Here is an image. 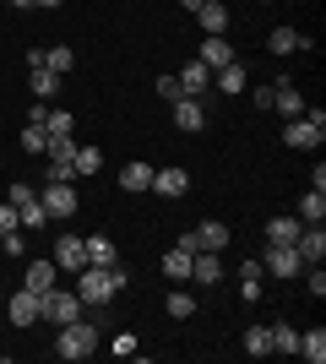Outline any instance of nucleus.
<instances>
[{
	"mask_svg": "<svg viewBox=\"0 0 326 364\" xmlns=\"http://www.w3.org/2000/svg\"><path fill=\"white\" fill-rule=\"evenodd\" d=\"M212 87H217V92H229V98H234V92H245V60L217 65V71H212Z\"/></svg>",
	"mask_w": 326,
	"mask_h": 364,
	"instance_id": "ddd939ff",
	"label": "nucleus"
},
{
	"mask_svg": "<svg viewBox=\"0 0 326 364\" xmlns=\"http://www.w3.org/2000/svg\"><path fill=\"white\" fill-rule=\"evenodd\" d=\"M22 289H33V294L55 289V256H49V261H33V267H28V283H22Z\"/></svg>",
	"mask_w": 326,
	"mask_h": 364,
	"instance_id": "a878e982",
	"label": "nucleus"
},
{
	"mask_svg": "<svg viewBox=\"0 0 326 364\" xmlns=\"http://www.w3.org/2000/svg\"><path fill=\"white\" fill-rule=\"evenodd\" d=\"M98 164H104V152H98V147H77V158H71L77 174H98Z\"/></svg>",
	"mask_w": 326,
	"mask_h": 364,
	"instance_id": "473e14b6",
	"label": "nucleus"
},
{
	"mask_svg": "<svg viewBox=\"0 0 326 364\" xmlns=\"http://www.w3.org/2000/svg\"><path fill=\"white\" fill-rule=\"evenodd\" d=\"M28 87H33V98H55V87H60V76H55V71H44V65H33Z\"/></svg>",
	"mask_w": 326,
	"mask_h": 364,
	"instance_id": "2f4dec72",
	"label": "nucleus"
},
{
	"mask_svg": "<svg viewBox=\"0 0 326 364\" xmlns=\"http://www.w3.org/2000/svg\"><path fill=\"white\" fill-rule=\"evenodd\" d=\"M147 191H158L163 201H180L190 191V174L185 168H153V185H147Z\"/></svg>",
	"mask_w": 326,
	"mask_h": 364,
	"instance_id": "0eeeda50",
	"label": "nucleus"
},
{
	"mask_svg": "<svg viewBox=\"0 0 326 364\" xmlns=\"http://www.w3.org/2000/svg\"><path fill=\"white\" fill-rule=\"evenodd\" d=\"M158 92H163V98H169V104H174V98H185V87H180V76H158Z\"/></svg>",
	"mask_w": 326,
	"mask_h": 364,
	"instance_id": "58836bf2",
	"label": "nucleus"
},
{
	"mask_svg": "<svg viewBox=\"0 0 326 364\" xmlns=\"http://www.w3.org/2000/svg\"><path fill=\"white\" fill-rule=\"evenodd\" d=\"M239 343H245V353H256V359H261V353H272V332H266L261 321H256V326H245V337H239Z\"/></svg>",
	"mask_w": 326,
	"mask_h": 364,
	"instance_id": "c756f323",
	"label": "nucleus"
},
{
	"mask_svg": "<svg viewBox=\"0 0 326 364\" xmlns=\"http://www.w3.org/2000/svg\"><path fill=\"white\" fill-rule=\"evenodd\" d=\"M266 332H272V353H299V326L278 321V326H266Z\"/></svg>",
	"mask_w": 326,
	"mask_h": 364,
	"instance_id": "c85d7f7f",
	"label": "nucleus"
},
{
	"mask_svg": "<svg viewBox=\"0 0 326 364\" xmlns=\"http://www.w3.org/2000/svg\"><path fill=\"white\" fill-rule=\"evenodd\" d=\"M44 131H60V136H71V131H77V114H71V109H55V114L44 120Z\"/></svg>",
	"mask_w": 326,
	"mask_h": 364,
	"instance_id": "f704fd0d",
	"label": "nucleus"
},
{
	"mask_svg": "<svg viewBox=\"0 0 326 364\" xmlns=\"http://www.w3.org/2000/svg\"><path fill=\"white\" fill-rule=\"evenodd\" d=\"M38 201H44L49 218H77V207H82V201H77V185H71V180H49L44 191H38Z\"/></svg>",
	"mask_w": 326,
	"mask_h": 364,
	"instance_id": "39448f33",
	"label": "nucleus"
},
{
	"mask_svg": "<svg viewBox=\"0 0 326 364\" xmlns=\"http://www.w3.org/2000/svg\"><path fill=\"white\" fill-rule=\"evenodd\" d=\"M163 277H169V283H190V250L174 245L169 256H163Z\"/></svg>",
	"mask_w": 326,
	"mask_h": 364,
	"instance_id": "393cba45",
	"label": "nucleus"
},
{
	"mask_svg": "<svg viewBox=\"0 0 326 364\" xmlns=\"http://www.w3.org/2000/svg\"><path fill=\"white\" fill-rule=\"evenodd\" d=\"M0 250H6V256H28V228H11V234H0Z\"/></svg>",
	"mask_w": 326,
	"mask_h": 364,
	"instance_id": "72a5a7b5",
	"label": "nucleus"
},
{
	"mask_svg": "<svg viewBox=\"0 0 326 364\" xmlns=\"http://www.w3.org/2000/svg\"><path fill=\"white\" fill-rule=\"evenodd\" d=\"M125 283H131V272H125L120 261H114V267H82L77 272V299L82 304H109Z\"/></svg>",
	"mask_w": 326,
	"mask_h": 364,
	"instance_id": "f257e3e1",
	"label": "nucleus"
},
{
	"mask_svg": "<svg viewBox=\"0 0 326 364\" xmlns=\"http://www.w3.org/2000/svg\"><path fill=\"white\" fill-rule=\"evenodd\" d=\"M326 218V191H305V196H299V223L310 228V223H321Z\"/></svg>",
	"mask_w": 326,
	"mask_h": 364,
	"instance_id": "b1692460",
	"label": "nucleus"
},
{
	"mask_svg": "<svg viewBox=\"0 0 326 364\" xmlns=\"http://www.w3.org/2000/svg\"><path fill=\"white\" fill-rule=\"evenodd\" d=\"M55 267H65V272H82V267H87V240H77V234H60V240H55Z\"/></svg>",
	"mask_w": 326,
	"mask_h": 364,
	"instance_id": "6e6552de",
	"label": "nucleus"
},
{
	"mask_svg": "<svg viewBox=\"0 0 326 364\" xmlns=\"http://www.w3.org/2000/svg\"><path fill=\"white\" fill-rule=\"evenodd\" d=\"M299 353H305L310 364L326 359V332H321V326H315V332H299Z\"/></svg>",
	"mask_w": 326,
	"mask_h": 364,
	"instance_id": "7c9ffc66",
	"label": "nucleus"
},
{
	"mask_svg": "<svg viewBox=\"0 0 326 364\" xmlns=\"http://www.w3.org/2000/svg\"><path fill=\"white\" fill-rule=\"evenodd\" d=\"M120 261V245L109 240V234H93L87 240V267H114Z\"/></svg>",
	"mask_w": 326,
	"mask_h": 364,
	"instance_id": "a211bd4d",
	"label": "nucleus"
},
{
	"mask_svg": "<svg viewBox=\"0 0 326 364\" xmlns=\"http://www.w3.org/2000/svg\"><path fill=\"white\" fill-rule=\"evenodd\" d=\"M180 6H185V11H190V16H196V11H202V0H180Z\"/></svg>",
	"mask_w": 326,
	"mask_h": 364,
	"instance_id": "79ce46f5",
	"label": "nucleus"
},
{
	"mask_svg": "<svg viewBox=\"0 0 326 364\" xmlns=\"http://www.w3.org/2000/svg\"><path fill=\"white\" fill-rule=\"evenodd\" d=\"M11 6H38V0H11Z\"/></svg>",
	"mask_w": 326,
	"mask_h": 364,
	"instance_id": "c03bdc74",
	"label": "nucleus"
},
{
	"mask_svg": "<svg viewBox=\"0 0 326 364\" xmlns=\"http://www.w3.org/2000/svg\"><path fill=\"white\" fill-rule=\"evenodd\" d=\"M190 250H229V223H202V228H190Z\"/></svg>",
	"mask_w": 326,
	"mask_h": 364,
	"instance_id": "9d476101",
	"label": "nucleus"
},
{
	"mask_svg": "<svg viewBox=\"0 0 326 364\" xmlns=\"http://www.w3.org/2000/svg\"><path fill=\"white\" fill-rule=\"evenodd\" d=\"M109 353H114V359H136V332H114Z\"/></svg>",
	"mask_w": 326,
	"mask_h": 364,
	"instance_id": "c9c22d12",
	"label": "nucleus"
},
{
	"mask_svg": "<svg viewBox=\"0 0 326 364\" xmlns=\"http://www.w3.org/2000/svg\"><path fill=\"white\" fill-rule=\"evenodd\" d=\"M174 125H180V131H207L202 98H174Z\"/></svg>",
	"mask_w": 326,
	"mask_h": 364,
	"instance_id": "9b49d317",
	"label": "nucleus"
},
{
	"mask_svg": "<svg viewBox=\"0 0 326 364\" xmlns=\"http://www.w3.org/2000/svg\"><path fill=\"white\" fill-rule=\"evenodd\" d=\"M38 321V294L33 289H16L11 294V326H33Z\"/></svg>",
	"mask_w": 326,
	"mask_h": 364,
	"instance_id": "2eb2a0df",
	"label": "nucleus"
},
{
	"mask_svg": "<svg viewBox=\"0 0 326 364\" xmlns=\"http://www.w3.org/2000/svg\"><path fill=\"white\" fill-rule=\"evenodd\" d=\"M38 6H49V11H55V6H60V0H38Z\"/></svg>",
	"mask_w": 326,
	"mask_h": 364,
	"instance_id": "37998d69",
	"label": "nucleus"
},
{
	"mask_svg": "<svg viewBox=\"0 0 326 364\" xmlns=\"http://www.w3.org/2000/svg\"><path fill=\"white\" fill-rule=\"evenodd\" d=\"M28 196H38V191H33V185H22V180H16V185H11V207H22V201H28Z\"/></svg>",
	"mask_w": 326,
	"mask_h": 364,
	"instance_id": "a19ab883",
	"label": "nucleus"
},
{
	"mask_svg": "<svg viewBox=\"0 0 326 364\" xmlns=\"http://www.w3.org/2000/svg\"><path fill=\"white\" fill-rule=\"evenodd\" d=\"M0 6H6V0H0Z\"/></svg>",
	"mask_w": 326,
	"mask_h": 364,
	"instance_id": "a18cd8bd",
	"label": "nucleus"
},
{
	"mask_svg": "<svg viewBox=\"0 0 326 364\" xmlns=\"http://www.w3.org/2000/svg\"><path fill=\"white\" fill-rule=\"evenodd\" d=\"M190 283H202V289L223 283V256H217V250H196V256H190Z\"/></svg>",
	"mask_w": 326,
	"mask_h": 364,
	"instance_id": "1a4fd4ad",
	"label": "nucleus"
},
{
	"mask_svg": "<svg viewBox=\"0 0 326 364\" xmlns=\"http://www.w3.org/2000/svg\"><path fill=\"white\" fill-rule=\"evenodd\" d=\"M98 348V326H87V321H71V326H60V337H55V353H60V359H87V353Z\"/></svg>",
	"mask_w": 326,
	"mask_h": 364,
	"instance_id": "f03ea898",
	"label": "nucleus"
},
{
	"mask_svg": "<svg viewBox=\"0 0 326 364\" xmlns=\"http://www.w3.org/2000/svg\"><path fill=\"white\" fill-rule=\"evenodd\" d=\"M196 60H202V65H212V71H217V65H229V60H234L229 38H223V33H207V38H202V55H196Z\"/></svg>",
	"mask_w": 326,
	"mask_h": 364,
	"instance_id": "f8f14e48",
	"label": "nucleus"
},
{
	"mask_svg": "<svg viewBox=\"0 0 326 364\" xmlns=\"http://www.w3.org/2000/svg\"><path fill=\"white\" fill-rule=\"evenodd\" d=\"M261 277H266V267H261V261H239V294H245L250 304L261 299Z\"/></svg>",
	"mask_w": 326,
	"mask_h": 364,
	"instance_id": "6ab92c4d",
	"label": "nucleus"
},
{
	"mask_svg": "<svg viewBox=\"0 0 326 364\" xmlns=\"http://www.w3.org/2000/svg\"><path fill=\"white\" fill-rule=\"evenodd\" d=\"M147 185H153V168H147V164H125L120 168V191L136 196V191H147Z\"/></svg>",
	"mask_w": 326,
	"mask_h": 364,
	"instance_id": "bb28decb",
	"label": "nucleus"
},
{
	"mask_svg": "<svg viewBox=\"0 0 326 364\" xmlns=\"http://www.w3.org/2000/svg\"><path fill=\"white\" fill-rule=\"evenodd\" d=\"M196 22H202V33H229V6L223 0H202Z\"/></svg>",
	"mask_w": 326,
	"mask_h": 364,
	"instance_id": "f3484780",
	"label": "nucleus"
},
{
	"mask_svg": "<svg viewBox=\"0 0 326 364\" xmlns=\"http://www.w3.org/2000/svg\"><path fill=\"white\" fill-rule=\"evenodd\" d=\"M44 223H49V213H44L38 196H28L22 207H16V228H44Z\"/></svg>",
	"mask_w": 326,
	"mask_h": 364,
	"instance_id": "cd10ccee",
	"label": "nucleus"
},
{
	"mask_svg": "<svg viewBox=\"0 0 326 364\" xmlns=\"http://www.w3.org/2000/svg\"><path fill=\"white\" fill-rule=\"evenodd\" d=\"M190 310H196V299H190L185 289H174V294H169V316H174V321H185Z\"/></svg>",
	"mask_w": 326,
	"mask_h": 364,
	"instance_id": "e433bc0d",
	"label": "nucleus"
},
{
	"mask_svg": "<svg viewBox=\"0 0 326 364\" xmlns=\"http://www.w3.org/2000/svg\"><path fill=\"white\" fill-rule=\"evenodd\" d=\"M180 76V87H185V98H196L202 87H212V65H202V60H190L185 71H174Z\"/></svg>",
	"mask_w": 326,
	"mask_h": 364,
	"instance_id": "dca6fc26",
	"label": "nucleus"
},
{
	"mask_svg": "<svg viewBox=\"0 0 326 364\" xmlns=\"http://www.w3.org/2000/svg\"><path fill=\"white\" fill-rule=\"evenodd\" d=\"M283 141H288V147H299V152L321 147V141H326V114H321V109L294 114V120H288V131H283Z\"/></svg>",
	"mask_w": 326,
	"mask_h": 364,
	"instance_id": "7ed1b4c3",
	"label": "nucleus"
},
{
	"mask_svg": "<svg viewBox=\"0 0 326 364\" xmlns=\"http://www.w3.org/2000/svg\"><path fill=\"white\" fill-rule=\"evenodd\" d=\"M261 267H266L272 277H283V283L305 272V261H299V250H294V245H272V250L261 256Z\"/></svg>",
	"mask_w": 326,
	"mask_h": 364,
	"instance_id": "423d86ee",
	"label": "nucleus"
},
{
	"mask_svg": "<svg viewBox=\"0 0 326 364\" xmlns=\"http://www.w3.org/2000/svg\"><path fill=\"white\" fill-rule=\"evenodd\" d=\"M44 125H28V131H22V152H44Z\"/></svg>",
	"mask_w": 326,
	"mask_h": 364,
	"instance_id": "4c0bfd02",
	"label": "nucleus"
},
{
	"mask_svg": "<svg viewBox=\"0 0 326 364\" xmlns=\"http://www.w3.org/2000/svg\"><path fill=\"white\" fill-rule=\"evenodd\" d=\"M299 218H272V223H266V245H294L299 240Z\"/></svg>",
	"mask_w": 326,
	"mask_h": 364,
	"instance_id": "4be33fe9",
	"label": "nucleus"
},
{
	"mask_svg": "<svg viewBox=\"0 0 326 364\" xmlns=\"http://www.w3.org/2000/svg\"><path fill=\"white\" fill-rule=\"evenodd\" d=\"M272 109H278V114H288V120H294V114H305V98H299L294 82H278V92H272Z\"/></svg>",
	"mask_w": 326,
	"mask_h": 364,
	"instance_id": "aec40b11",
	"label": "nucleus"
},
{
	"mask_svg": "<svg viewBox=\"0 0 326 364\" xmlns=\"http://www.w3.org/2000/svg\"><path fill=\"white\" fill-rule=\"evenodd\" d=\"M82 316V299L65 289H44L38 294V321H49V326H71V321Z\"/></svg>",
	"mask_w": 326,
	"mask_h": 364,
	"instance_id": "20e7f679",
	"label": "nucleus"
},
{
	"mask_svg": "<svg viewBox=\"0 0 326 364\" xmlns=\"http://www.w3.org/2000/svg\"><path fill=\"white\" fill-rule=\"evenodd\" d=\"M11 228H16V207H11V201H0V234H11Z\"/></svg>",
	"mask_w": 326,
	"mask_h": 364,
	"instance_id": "ea45409f",
	"label": "nucleus"
},
{
	"mask_svg": "<svg viewBox=\"0 0 326 364\" xmlns=\"http://www.w3.org/2000/svg\"><path fill=\"white\" fill-rule=\"evenodd\" d=\"M294 250H299V261H321V256H326V234H321V223H310V228H299V240H294Z\"/></svg>",
	"mask_w": 326,
	"mask_h": 364,
	"instance_id": "4468645a",
	"label": "nucleus"
},
{
	"mask_svg": "<svg viewBox=\"0 0 326 364\" xmlns=\"http://www.w3.org/2000/svg\"><path fill=\"white\" fill-rule=\"evenodd\" d=\"M71 65H77V49H71V44H49V49H44V71L65 76Z\"/></svg>",
	"mask_w": 326,
	"mask_h": 364,
	"instance_id": "5701e85b",
	"label": "nucleus"
},
{
	"mask_svg": "<svg viewBox=\"0 0 326 364\" xmlns=\"http://www.w3.org/2000/svg\"><path fill=\"white\" fill-rule=\"evenodd\" d=\"M266 49H272V55H294V49H305V33H299V28H272Z\"/></svg>",
	"mask_w": 326,
	"mask_h": 364,
	"instance_id": "412c9836",
	"label": "nucleus"
}]
</instances>
